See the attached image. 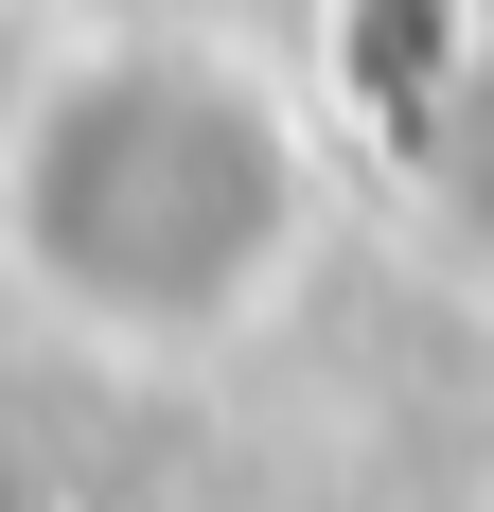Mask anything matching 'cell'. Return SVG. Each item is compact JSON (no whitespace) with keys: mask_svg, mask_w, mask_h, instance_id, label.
<instances>
[]
</instances>
